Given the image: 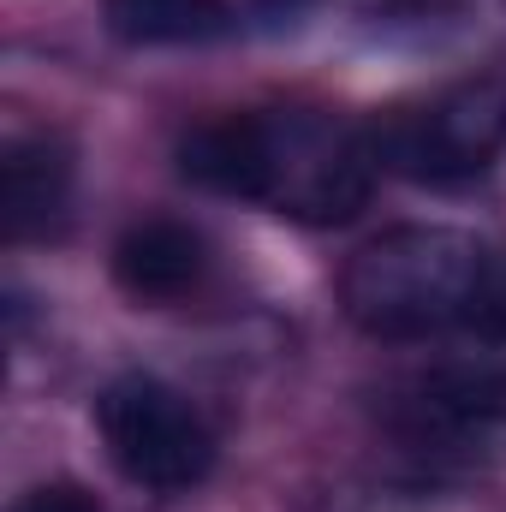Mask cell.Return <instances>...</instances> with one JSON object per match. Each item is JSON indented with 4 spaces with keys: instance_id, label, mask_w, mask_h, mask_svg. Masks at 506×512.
<instances>
[{
    "instance_id": "obj_7",
    "label": "cell",
    "mask_w": 506,
    "mask_h": 512,
    "mask_svg": "<svg viewBox=\"0 0 506 512\" xmlns=\"http://www.w3.org/2000/svg\"><path fill=\"white\" fill-rule=\"evenodd\" d=\"M108 30L131 48H203L233 36L227 0H108Z\"/></svg>"
},
{
    "instance_id": "obj_9",
    "label": "cell",
    "mask_w": 506,
    "mask_h": 512,
    "mask_svg": "<svg viewBox=\"0 0 506 512\" xmlns=\"http://www.w3.org/2000/svg\"><path fill=\"white\" fill-rule=\"evenodd\" d=\"M268 6H292V0H268Z\"/></svg>"
},
{
    "instance_id": "obj_6",
    "label": "cell",
    "mask_w": 506,
    "mask_h": 512,
    "mask_svg": "<svg viewBox=\"0 0 506 512\" xmlns=\"http://www.w3.org/2000/svg\"><path fill=\"white\" fill-rule=\"evenodd\" d=\"M209 268V245L185 221H137L114 245V280L143 304H173L185 298Z\"/></svg>"
},
{
    "instance_id": "obj_1",
    "label": "cell",
    "mask_w": 506,
    "mask_h": 512,
    "mask_svg": "<svg viewBox=\"0 0 506 512\" xmlns=\"http://www.w3.org/2000/svg\"><path fill=\"white\" fill-rule=\"evenodd\" d=\"M179 167L203 191L245 197L310 227L352 221L376 185L370 131L316 108H251L209 120L179 143Z\"/></svg>"
},
{
    "instance_id": "obj_4",
    "label": "cell",
    "mask_w": 506,
    "mask_h": 512,
    "mask_svg": "<svg viewBox=\"0 0 506 512\" xmlns=\"http://www.w3.org/2000/svg\"><path fill=\"white\" fill-rule=\"evenodd\" d=\"M96 429L108 441V459L137 489H191L215 471V429L179 387L155 376H120L96 399Z\"/></svg>"
},
{
    "instance_id": "obj_3",
    "label": "cell",
    "mask_w": 506,
    "mask_h": 512,
    "mask_svg": "<svg viewBox=\"0 0 506 512\" xmlns=\"http://www.w3.org/2000/svg\"><path fill=\"white\" fill-rule=\"evenodd\" d=\"M376 167L417 185H465L495 167L506 149V84L501 78H459L405 108H387L370 126Z\"/></svg>"
},
{
    "instance_id": "obj_8",
    "label": "cell",
    "mask_w": 506,
    "mask_h": 512,
    "mask_svg": "<svg viewBox=\"0 0 506 512\" xmlns=\"http://www.w3.org/2000/svg\"><path fill=\"white\" fill-rule=\"evenodd\" d=\"M12 512H102V507L84 489H72V483H48V489H30Z\"/></svg>"
},
{
    "instance_id": "obj_5",
    "label": "cell",
    "mask_w": 506,
    "mask_h": 512,
    "mask_svg": "<svg viewBox=\"0 0 506 512\" xmlns=\"http://www.w3.org/2000/svg\"><path fill=\"white\" fill-rule=\"evenodd\" d=\"M72 209V149L54 131L6 137L0 149V227L12 245L60 233Z\"/></svg>"
},
{
    "instance_id": "obj_2",
    "label": "cell",
    "mask_w": 506,
    "mask_h": 512,
    "mask_svg": "<svg viewBox=\"0 0 506 512\" xmlns=\"http://www.w3.org/2000/svg\"><path fill=\"white\" fill-rule=\"evenodd\" d=\"M340 304L370 340H441L489 316L495 256L459 227H393L346 262Z\"/></svg>"
}]
</instances>
